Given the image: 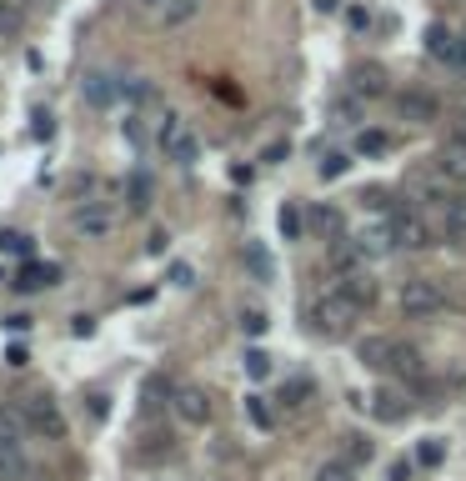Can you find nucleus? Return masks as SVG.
Segmentation results:
<instances>
[{"label":"nucleus","mask_w":466,"mask_h":481,"mask_svg":"<svg viewBox=\"0 0 466 481\" xmlns=\"http://www.w3.org/2000/svg\"><path fill=\"white\" fill-rule=\"evenodd\" d=\"M357 321H361V306L347 296V291H326V296L311 301V326L321 336H351Z\"/></svg>","instance_id":"1"},{"label":"nucleus","mask_w":466,"mask_h":481,"mask_svg":"<svg viewBox=\"0 0 466 481\" xmlns=\"http://www.w3.org/2000/svg\"><path fill=\"white\" fill-rule=\"evenodd\" d=\"M21 421H25V431H35V437H45V441H61L65 437V411L55 407L45 391H35V396H21Z\"/></svg>","instance_id":"2"},{"label":"nucleus","mask_w":466,"mask_h":481,"mask_svg":"<svg viewBox=\"0 0 466 481\" xmlns=\"http://www.w3.org/2000/svg\"><path fill=\"white\" fill-rule=\"evenodd\" d=\"M396 301H402V311H406L412 321H432V316H442V306H446V296H442V281H426V276L402 281Z\"/></svg>","instance_id":"3"},{"label":"nucleus","mask_w":466,"mask_h":481,"mask_svg":"<svg viewBox=\"0 0 466 481\" xmlns=\"http://www.w3.org/2000/svg\"><path fill=\"white\" fill-rule=\"evenodd\" d=\"M386 226H391V241H396V251H422V246H432V226H426V216L406 211V206H391Z\"/></svg>","instance_id":"4"},{"label":"nucleus","mask_w":466,"mask_h":481,"mask_svg":"<svg viewBox=\"0 0 466 481\" xmlns=\"http://www.w3.org/2000/svg\"><path fill=\"white\" fill-rule=\"evenodd\" d=\"M161 150H166L171 160H181V166H191V160L201 156V140H195V130L185 126L176 111H166V116H161Z\"/></svg>","instance_id":"5"},{"label":"nucleus","mask_w":466,"mask_h":481,"mask_svg":"<svg viewBox=\"0 0 466 481\" xmlns=\"http://www.w3.org/2000/svg\"><path fill=\"white\" fill-rule=\"evenodd\" d=\"M71 226H76V236H86V241H106V236L116 231V211H110L106 201H81L76 211H71Z\"/></svg>","instance_id":"6"},{"label":"nucleus","mask_w":466,"mask_h":481,"mask_svg":"<svg viewBox=\"0 0 466 481\" xmlns=\"http://www.w3.org/2000/svg\"><path fill=\"white\" fill-rule=\"evenodd\" d=\"M171 407L185 427H211V417H216V407H211V396L201 391V386H181V391L171 396Z\"/></svg>","instance_id":"7"},{"label":"nucleus","mask_w":466,"mask_h":481,"mask_svg":"<svg viewBox=\"0 0 466 481\" xmlns=\"http://www.w3.org/2000/svg\"><path fill=\"white\" fill-rule=\"evenodd\" d=\"M381 371L402 376V381H422L426 361H422V351H416L412 342H386V366H381Z\"/></svg>","instance_id":"8"},{"label":"nucleus","mask_w":466,"mask_h":481,"mask_svg":"<svg viewBox=\"0 0 466 481\" xmlns=\"http://www.w3.org/2000/svg\"><path fill=\"white\" fill-rule=\"evenodd\" d=\"M396 116L412 120V126H426V120L442 116V101H436L432 91H402V96H396Z\"/></svg>","instance_id":"9"},{"label":"nucleus","mask_w":466,"mask_h":481,"mask_svg":"<svg viewBox=\"0 0 466 481\" xmlns=\"http://www.w3.org/2000/svg\"><path fill=\"white\" fill-rule=\"evenodd\" d=\"M306 231L321 236V241H337V236H347V216L331 201H316V206H306Z\"/></svg>","instance_id":"10"},{"label":"nucleus","mask_w":466,"mask_h":481,"mask_svg":"<svg viewBox=\"0 0 466 481\" xmlns=\"http://www.w3.org/2000/svg\"><path fill=\"white\" fill-rule=\"evenodd\" d=\"M81 91H86V101L96 111H110L120 96H126V81H116V75H106V71H90L86 81H81Z\"/></svg>","instance_id":"11"},{"label":"nucleus","mask_w":466,"mask_h":481,"mask_svg":"<svg viewBox=\"0 0 466 481\" xmlns=\"http://www.w3.org/2000/svg\"><path fill=\"white\" fill-rule=\"evenodd\" d=\"M337 291H347V296L357 301L361 311H371V306H376V296H381L376 281H371L366 271H341V286H337Z\"/></svg>","instance_id":"12"},{"label":"nucleus","mask_w":466,"mask_h":481,"mask_svg":"<svg viewBox=\"0 0 466 481\" xmlns=\"http://www.w3.org/2000/svg\"><path fill=\"white\" fill-rule=\"evenodd\" d=\"M55 281H61V266L31 256V261L21 266V276H15V286H21V291H45V286H55Z\"/></svg>","instance_id":"13"},{"label":"nucleus","mask_w":466,"mask_h":481,"mask_svg":"<svg viewBox=\"0 0 466 481\" xmlns=\"http://www.w3.org/2000/svg\"><path fill=\"white\" fill-rule=\"evenodd\" d=\"M432 166H436L442 176H452L456 186H466V140H446L442 156H436Z\"/></svg>","instance_id":"14"},{"label":"nucleus","mask_w":466,"mask_h":481,"mask_svg":"<svg viewBox=\"0 0 466 481\" xmlns=\"http://www.w3.org/2000/svg\"><path fill=\"white\" fill-rule=\"evenodd\" d=\"M386 86H391V75L381 71V65H357V71H351V91H357V96H386Z\"/></svg>","instance_id":"15"},{"label":"nucleus","mask_w":466,"mask_h":481,"mask_svg":"<svg viewBox=\"0 0 466 481\" xmlns=\"http://www.w3.org/2000/svg\"><path fill=\"white\" fill-rule=\"evenodd\" d=\"M371 411H376L381 421H406L412 417V401H406L402 391H386V386H381V391L371 396Z\"/></svg>","instance_id":"16"},{"label":"nucleus","mask_w":466,"mask_h":481,"mask_svg":"<svg viewBox=\"0 0 466 481\" xmlns=\"http://www.w3.org/2000/svg\"><path fill=\"white\" fill-rule=\"evenodd\" d=\"M25 441V421L15 407H0V451H21Z\"/></svg>","instance_id":"17"},{"label":"nucleus","mask_w":466,"mask_h":481,"mask_svg":"<svg viewBox=\"0 0 466 481\" xmlns=\"http://www.w3.org/2000/svg\"><path fill=\"white\" fill-rule=\"evenodd\" d=\"M201 11V0H171V5H166V15L156 25H161V31H181L185 21H191V15Z\"/></svg>","instance_id":"18"},{"label":"nucleus","mask_w":466,"mask_h":481,"mask_svg":"<svg viewBox=\"0 0 466 481\" xmlns=\"http://www.w3.org/2000/svg\"><path fill=\"white\" fill-rule=\"evenodd\" d=\"M166 396H176V391H171V381H166V376H151V381L141 386V411L166 407Z\"/></svg>","instance_id":"19"},{"label":"nucleus","mask_w":466,"mask_h":481,"mask_svg":"<svg viewBox=\"0 0 466 481\" xmlns=\"http://www.w3.org/2000/svg\"><path fill=\"white\" fill-rule=\"evenodd\" d=\"M126 206H130V211H146V206H151V181H146L141 171L126 181Z\"/></svg>","instance_id":"20"},{"label":"nucleus","mask_w":466,"mask_h":481,"mask_svg":"<svg viewBox=\"0 0 466 481\" xmlns=\"http://www.w3.org/2000/svg\"><path fill=\"white\" fill-rule=\"evenodd\" d=\"M386 150H391L386 130H361L357 136V156H386Z\"/></svg>","instance_id":"21"},{"label":"nucleus","mask_w":466,"mask_h":481,"mask_svg":"<svg viewBox=\"0 0 466 481\" xmlns=\"http://www.w3.org/2000/svg\"><path fill=\"white\" fill-rule=\"evenodd\" d=\"M446 236L466 246V201H461V196H456V201L446 206Z\"/></svg>","instance_id":"22"},{"label":"nucleus","mask_w":466,"mask_h":481,"mask_svg":"<svg viewBox=\"0 0 466 481\" xmlns=\"http://www.w3.org/2000/svg\"><path fill=\"white\" fill-rule=\"evenodd\" d=\"M452 41H456V35L446 31V25H426V51H432L436 61H446V55H452Z\"/></svg>","instance_id":"23"},{"label":"nucleus","mask_w":466,"mask_h":481,"mask_svg":"<svg viewBox=\"0 0 466 481\" xmlns=\"http://www.w3.org/2000/svg\"><path fill=\"white\" fill-rule=\"evenodd\" d=\"M0 251H11V256L31 261L35 256V241H31V236H21V231H0Z\"/></svg>","instance_id":"24"},{"label":"nucleus","mask_w":466,"mask_h":481,"mask_svg":"<svg viewBox=\"0 0 466 481\" xmlns=\"http://www.w3.org/2000/svg\"><path fill=\"white\" fill-rule=\"evenodd\" d=\"M301 231H306V216L296 211L291 201H286V206H281V236H286V241H296V236H301Z\"/></svg>","instance_id":"25"},{"label":"nucleus","mask_w":466,"mask_h":481,"mask_svg":"<svg viewBox=\"0 0 466 481\" xmlns=\"http://www.w3.org/2000/svg\"><path fill=\"white\" fill-rule=\"evenodd\" d=\"M21 31V0H0V35Z\"/></svg>","instance_id":"26"},{"label":"nucleus","mask_w":466,"mask_h":481,"mask_svg":"<svg viewBox=\"0 0 466 481\" xmlns=\"http://www.w3.org/2000/svg\"><path fill=\"white\" fill-rule=\"evenodd\" d=\"M347 166H351L347 150H326V156H321V176H326V181H337V176L347 171Z\"/></svg>","instance_id":"27"},{"label":"nucleus","mask_w":466,"mask_h":481,"mask_svg":"<svg viewBox=\"0 0 466 481\" xmlns=\"http://www.w3.org/2000/svg\"><path fill=\"white\" fill-rule=\"evenodd\" d=\"M361 361H366V366H386V336H371V342H361Z\"/></svg>","instance_id":"28"},{"label":"nucleus","mask_w":466,"mask_h":481,"mask_svg":"<svg viewBox=\"0 0 466 481\" xmlns=\"http://www.w3.org/2000/svg\"><path fill=\"white\" fill-rule=\"evenodd\" d=\"M416 461H422V467H442V461H446V447H442V441H422V447H416Z\"/></svg>","instance_id":"29"},{"label":"nucleus","mask_w":466,"mask_h":481,"mask_svg":"<svg viewBox=\"0 0 466 481\" xmlns=\"http://www.w3.org/2000/svg\"><path fill=\"white\" fill-rule=\"evenodd\" d=\"M316 481H357V476H351V461H326L316 471Z\"/></svg>","instance_id":"30"},{"label":"nucleus","mask_w":466,"mask_h":481,"mask_svg":"<svg viewBox=\"0 0 466 481\" xmlns=\"http://www.w3.org/2000/svg\"><path fill=\"white\" fill-rule=\"evenodd\" d=\"M246 266H251V271H256V276H261V281L271 276V256H266V251H261V246H246Z\"/></svg>","instance_id":"31"},{"label":"nucleus","mask_w":466,"mask_h":481,"mask_svg":"<svg viewBox=\"0 0 466 481\" xmlns=\"http://www.w3.org/2000/svg\"><path fill=\"white\" fill-rule=\"evenodd\" d=\"M246 376H251V381L271 376V356H266V351H251V356H246Z\"/></svg>","instance_id":"32"},{"label":"nucleus","mask_w":466,"mask_h":481,"mask_svg":"<svg viewBox=\"0 0 466 481\" xmlns=\"http://www.w3.org/2000/svg\"><path fill=\"white\" fill-rule=\"evenodd\" d=\"M141 457L166 461V457H171V437H166V431H156V437H151V447H141Z\"/></svg>","instance_id":"33"},{"label":"nucleus","mask_w":466,"mask_h":481,"mask_svg":"<svg viewBox=\"0 0 466 481\" xmlns=\"http://www.w3.org/2000/svg\"><path fill=\"white\" fill-rule=\"evenodd\" d=\"M246 411H251V421H256V427H266V431H271V407H261V396H251V401H246Z\"/></svg>","instance_id":"34"},{"label":"nucleus","mask_w":466,"mask_h":481,"mask_svg":"<svg viewBox=\"0 0 466 481\" xmlns=\"http://www.w3.org/2000/svg\"><path fill=\"white\" fill-rule=\"evenodd\" d=\"M126 91L141 101V106H156V86H151V81H126Z\"/></svg>","instance_id":"35"},{"label":"nucleus","mask_w":466,"mask_h":481,"mask_svg":"<svg viewBox=\"0 0 466 481\" xmlns=\"http://www.w3.org/2000/svg\"><path fill=\"white\" fill-rule=\"evenodd\" d=\"M301 396H311V381H286V391H281L286 407H301Z\"/></svg>","instance_id":"36"},{"label":"nucleus","mask_w":466,"mask_h":481,"mask_svg":"<svg viewBox=\"0 0 466 481\" xmlns=\"http://www.w3.org/2000/svg\"><path fill=\"white\" fill-rule=\"evenodd\" d=\"M241 326H246V336H261L266 332V311H241Z\"/></svg>","instance_id":"37"},{"label":"nucleus","mask_w":466,"mask_h":481,"mask_svg":"<svg viewBox=\"0 0 466 481\" xmlns=\"http://www.w3.org/2000/svg\"><path fill=\"white\" fill-rule=\"evenodd\" d=\"M361 461H371V441L366 437H351V467H361Z\"/></svg>","instance_id":"38"},{"label":"nucleus","mask_w":466,"mask_h":481,"mask_svg":"<svg viewBox=\"0 0 466 481\" xmlns=\"http://www.w3.org/2000/svg\"><path fill=\"white\" fill-rule=\"evenodd\" d=\"M136 5H141V15H146V21H161L171 0H136Z\"/></svg>","instance_id":"39"},{"label":"nucleus","mask_w":466,"mask_h":481,"mask_svg":"<svg viewBox=\"0 0 466 481\" xmlns=\"http://www.w3.org/2000/svg\"><path fill=\"white\" fill-rule=\"evenodd\" d=\"M446 65H466V41H452V55H446Z\"/></svg>","instance_id":"40"},{"label":"nucleus","mask_w":466,"mask_h":481,"mask_svg":"<svg viewBox=\"0 0 466 481\" xmlns=\"http://www.w3.org/2000/svg\"><path fill=\"white\" fill-rule=\"evenodd\" d=\"M452 140H466V116L456 120V130H452Z\"/></svg>","instance_id":"41"},{"label":"nucleus","mask_w":466,"mask_h":481,"mask_svg":"<svg viewBox=\"0 0 466 481\" xmlns=\"http://www.w3.org/2000/svg\"><path fill=\"white\" fill-rule=\"evenodd\" d=\"M316 11H321V15H326V11H337V0H316Z\"/></svg>","instance_id":"42"},{"label":"nucleus","mask_w":466,"mask_h":481,"mask_svg":"<svg viewBox=\"0 0 466 481\" xmlns=\"http://www.w3.org/2000/svg\"><path fill=\"white\" fill-rule=\"evenodd\" d=\"M442 5H456V0H442Z\"/></svg>","instance_id":"43"}]
</instances>
